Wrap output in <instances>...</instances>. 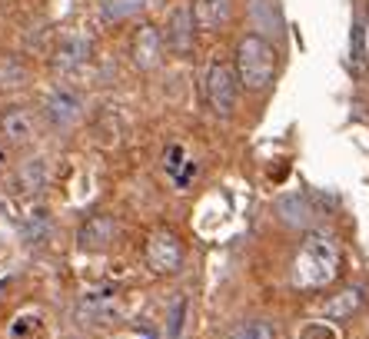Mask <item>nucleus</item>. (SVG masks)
<instances>
[{
    "mask_svg": "<svg viewBox=\"0 0 369 339\" xmlns=\"http://www.w3.org/2000/svg\"><path fill=\"white\" fill-rule=\"evenodd\" d=\"M33 117H31V110H24V107H10L3 117H0V133L10 140V143H27V140L33 137Z\"/></svg>",
    "mask_w": 369,
    "mask_h": 339,
    "instance_id": "obj_10",
    "label": "nucleus"
},
{
    "mask_svg": "<svg viewBox=\"0 0 369 339\" xmlns=\"http://www.w3.org/2000/svg\"><path fill=\"white\" fill-rule=\"evenodd\" d=\"M359 306H363V293H359V290H343L339 296H333V299L326 303V316H329V320H346V316H353Z\"/></svg>",
    "mask_w": 369,
    "mask_h": 339,
    "instance_id": "obj_12",
    "label": "nucleus"
},
{
    "mask_svg": "<svg viewBox=\"0 0 369 339\" xmlns=\"http://www.w3.org/2000/svg\"><path fill=\"white\" fill-rule=\"evenodd\" d=\"M353 70H366V53H363V27H353Z\"/></svg>",
    "mask_w": 369,
    "mask_h": 339,
    "instance_id": "obj_18",
    "label": "nucleus"
},
{
    "mask_svg": "<svg viewBox=\"0 0 369 339\" xmlns=\"http://www.w3.org/2000/svg\"><path fill=\"white\" fill-rule=\"evenodd\" d=\"M223 339H277V329H273V323L253 320V323H240L236 329H230Z\"/></svg>",
    "mask_w": 369,
    "mask_h": 339,
    "instance_id": "obj_13",
    "label": "nucleus"
},
{
    "mask_svg": "<svg viewBox=\"0 0 369 339\" xmlns=\"http://www.w3.org/2000/svg\"><path fill=\"white\" fill-rule=\"evenodd\" d=\"M339 273V249L326 233H309L293 263V283L300 290H323Z\"/></svg>",
    "mask_w": 369,
    "mask_h": 339,
    "instance_id": "obj_1",
    "label": "nucleus"
},
{
    "mask_svg": "<svg viewBox=\"0 0 369 339\" xmlns=\"http://www.w3.org/2000/svg\"><path fill=\"white\" fill-rule=\"evenodd\" d=\"M143 0H104V17L107 20H123V17L137 14Z\"/></svg>",
    "mask_w": 369,
    "mask_h": 339,
    "instance_id": "obj_15",
    "label": "nucleus"
},
{
    "mask_svg": "<svg viewBox=\"0 0 369 339\" xmlns=\"http://www.w3.org/2000/svg\"><path fill=\"white\" fill-rule=\"evenodd\" d=\"M90 53H93L90 37L80 31H70V33H63L57 50H54V67L60 74H74V70H80L83 63L90 60Z\"/></svg>",
    "mask_w": 369,
    "mask_h": 339,
    "instance_id": "obj_5",
    "label": "nucleus"
},
{
    "mask_svg": "<svg viewBox=\"0 0 369 339\" xmlns=\"http://www.w3.org/2000/svg\"><path fill=\"white\" fill-rule=\"evenodd\" d=\"M160 53H163V37L156 27H140L137 37H133V63L140 70H154L160 63Z\"/></svg>",
    "mask_w": 369,
    "mask_h": 339,
    "instance_id": "obj_8",
    "label": "nucleus"
},
{
    "mask_svg": "<svg viewBox=\"0 0 369 339\" xmlns=\"http://www.w3.org/2000/svg\"><path fill=\"white\" fill-rule=\"evenodd\" d=\"M167 44L173 50H180L186 53L190 44H193V10H186V7H177L173 17H170V27H167Z\"/></svg>",
    "mask_w": 369,
    "mask_h": 339,
    "instance_id": "obj_11",
    "label": "nucleus"
},
{
    "mask_svg": "<svg viewBox=\"0 0 369 339\" xmlns=\"http://www.w3.org/2000/svg\"><path fill=\"white\" fill-rule=\"evenodd\" d=\"M203 93H206V104H210L216 113H230L233 104H236V74H233L230 63L213 60L206 67Z\"/></svg>",
    "mask_w": 369,
    "mask_h": 339,
    "instance_id": "obj_3",
    "label": "nucleus"
},
{
    "mask_svg": "<svg viewBox=\"0 0 369 339\" xmlns=\"http://www.w3.org/2000/svg\"><path fill=\"white\" fill-rule=\"evenodd\" d=\"M183 167H186V160H183V150L180 147H170L167 150V173L177 180L180 173H183Z\"/></svg>",
    "mask_w": 369,
    "mask_h": 339,
    "instance_id": "obj_19",
    "label": "nucleus"
},
{
    "mask_svg": "<svg viewBox=\"0 0 369 339\" xmlns=\"http://www.w3.org/2000/svg\"><path fill=\"white\" fill-rule=\"evenodd\" d=\"M277 74V50L266 44L263 37L249 33L236 47V77L249 90H263Z\"/></svg>",
    "mask_w": 369,
    "mask_h": 339,
    "instance_id": "obj_2",
    "label": "nucleus"
},
{
    "mask_svg": "<svg viewBox=\"0 0 369 339\" xmlns=\"http://www.w3.org/2000/svg\"><path fill=\"white\" fill-rule=\"evenodd\" d=\"M3 160H7V150H3V143H0V170H3Z\"/></svg>",
    "mask_w": 369,
    "mask_h": 339,
    "instance_id": "obj_21",
    "label": "nucleus"
},
{
    "mask_svg": "<svg viewBox=\"0 0 369 339\" xmlns=\"http://www.w3.org/2000/svg\"><path fill=\"white\" fill-rule=\"evenodd\" d=\"M233 17V0H197L193 3V24L200 31H223Z\"/></svg>",
    "mask_w": 369,
    "mask_h": 339,
    "instance_id": "obj_7",
    "label": "nucleus"
},
{
    "mask_svg": "<svg viewBox=\"0 0 369 339\" xmlns=\"http://www.w3.org/2000/svg\"><path fill=\"white\" fill-rule=\"evenodd\" d=\"M183 320H186V296L177 293V299H173V316H170V339H180Z\"/></svg>",
    "mask_w": 369,
    "mask_h": 339,
    "instance_id": "obj_16",
    "label": "nucleus"
},
{
    "mask_svg": "<svg viewBox=\"0 0 369 339\" xmlns=\"http://www.w3.org/2000/svg\"><path fill=\"white\" fill-rule=\"evenodd\" d=\"M113 240H117V220L107 216V213L90 216V220L80 226V233H77L80 249H87V253H104Z\"/></svg>",
    "mask_w": 369,
    "mask_h": 339,
    "instance_id": "obj_6",
    "label": "nucleus"
},
{
    "mask_svg": "<svg viewBox=\"0 0 369 339\" xmlns=\"http://www.w3.org/2000/svg\"><path fill=\"white\" fill-rule=\"evenodd\" d=\"M44 336V320L37 313L17 316V323L10 326V339H40Z\"/></svg>",
    "mask_w": 369,
    "mask_h": 339,
    "instance_id": "obj_14",
    "label": "nucleus"
},
{
    "mask_svg": "<svg viewBox=\"0 0 369 339\" xmlns=\"http://www.w3.org/2000/svg\"><path fill=\"white\" fill-rule=\"evenodd\" d=\"M300 339H336V333L326 329V326H306V329L300 333Z\"/></svg>",
    "mask_w": 369,
    "mask_h": 339,
    "instance_id": "obj_20",
    "label": "nucleus"
},
{
    "mask_svg": "<svg viewBox=\"0 0 369 339\" xmlns=\"http://www.w3.org/2000/svg\"><path fill=\"white\" fill-rule=\"evenodd\" d=\"M147 266L154 270V273H177L180 270V263H183V243H180V236L173 230H156L150 236V243H147Z\"/></svg>",
    "mask_w": 369,
    "mask_h": 339,
    "instance_id": "obj_4",
    "label": "nucleus"
},
{
    "mask_svg": "<svg viewBox=\"0 0 369 339\" xmlns=\"http://www.w3.org/2000/svg\"><path fill=\"white\" fill-rule=\"evenodd\" d=\"M44 163L40 160H31L27 167H24V183H27V190H40L44 186Z\"/></svg>",
    "mask_w": 369,
    "mask_h": 339,
    "instance_id": "obj_17",
    "label": "nucleus"
},
{
    "mask_svg": "<svg viewBox=\"0 0 369 339\" xmlns=\"http://www.w3.org/2000/svg\"><path fill=\"white\" fill-rule=\"evenodd\" d=\"M123 339H150V336H123Z\"/></svg>",
    "mask_w": 369,
    "mask_h": 339,
    "instance_id": "obj_22",
    "label": "nucleus"
},
{
    "mask_svg": "<svg viewBox=\"0 0 369 339\" xmlns=\"http://www.w3.org/2000/svg\"><path fill=\"white\" fill-rule=\"evenodd\" d=\"M47 117L54 126H70L80 120V100L70 90H57L50 100H47Z\"/></svg>",
    "mask_w": 369,
    "mask_h": 339,
    "instance_id": "obj_9",
    "label": "nucleus"
}]
</instances>
